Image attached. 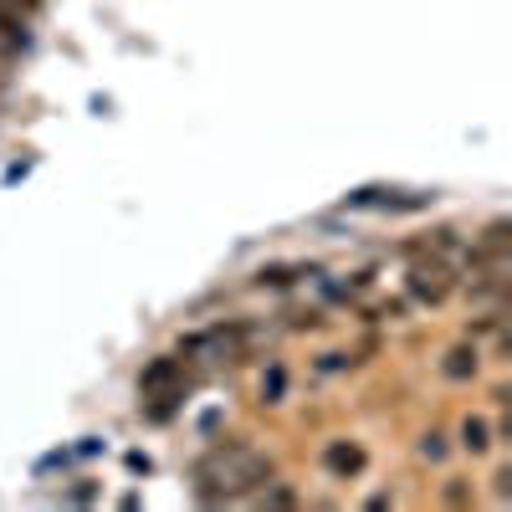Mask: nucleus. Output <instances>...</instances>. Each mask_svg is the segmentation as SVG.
Segmentation results:
<instances>
[{"instance_id": "nucleus-1", "label": "nucleus", "mask_w": 512, "mask_h": 512, "mask_svg": "<svg viewBox=\"0 0 512 512\" xmlns=\"http://www.w3.org/2000/svg\"><path fill=\"white\" fill-rule=\"evenodd\" d=\"M262 482H272V461L251 446H226L216 456L200 461L195 472V492L205 502H236V497H251Z\"/></svg>"}, {"instance_id": "nucleus-2", "label": "nucleus", "mask_w": 512, "mask_h": 512, "mask_svg": "<svg viewBox=\"0 0 512 512\" xmlns=\"http://www.w3.org/2000/svg\"><path fill=\"white\" fill-rule=\"evenodd\" d=\"M139 395L149 400V415L154 420H164L169 415V405H175L180 395H185V364L180 359H154L144 374H139Z\"/></svg>"}, {"instance_id": "nucleus-3", "label": "nucleus", "mask_w": 512, "mask_h": 512, "mask_svg": "<svg viewBox=\"0 0 512 512\" xmlns=\"http://www.w3.org/2000/svg\"><path fill=\"white\" fill-rule=\"evenodd\" d=\"M410 292L420 297V303H446V297H451V272L441 267V262H415L410 267Z\"/></svg>"}, {"instance_id": "nucleus-4", "label": "nucleus", "mask_w": 512, "mask_h": 512, "mask_svg": "<svg viewBox=\"0 0 512 512\" xmlns=\"http://www.w3.org/2000/svg\"><path fill=\"white\" fill-rule=\"evenodd\" d=\"M349 200L369 205V210H420V205H431L436 195H420V190H359Z\"/></svg>"}, {"instance_id": "nucleus-5", "label": "nucleus", "mask_w": 512, "mask_h": 512, "mask_svg": "<svg viewBox=\"0 0 512 512\" xmlns=\"http://www.w3.org/2000/svg\"><path fill=\"white\" fill-rule=\"evenodd\" d=\"M323 466L333 477H359L364 472V446L359 441H328L323 446Z\"/></svg>"}, {"instance_id": "nucleus-6", "label": "nucleus", "mask_w": 512, "mask_h": 512, "mask_svg": "<svg viewBox=\"0 0 512 512\" xmlns=\"http://www.w3.org/2000/svg\"><path fill=\"white\" fill-rule=\"evenodd\" d=\"M461 446L472 451V456H482V451L492 446V431H487V420H482V415H466V425H461Z\"/></svg>"}, {"instance_id": "nucleus-7", "label": "nucleus", "mask_w": 512, "mask_h": 512, "mask_svg": "<svg viewBox=\"0 0 512 512\" xmlns=\"http://www.w3.org/2000/svg\"><path fill=\"white\" fill-rule=\"evenodd\" d=\"M26 26L21 21H11V16H0V57H16V52H26Z\"/></svg>"}, {"instance_id": "nucleus-8", "label": "nucleus", "mask_w": 512, "mask_h": 512, "mask_svg": "<svg viewBox=\"0 0 512 512\" xmlns=\"http://www.w3.org/2000/svg\"><path fill=\"white\" fill-rule=\"evenodd\" d=\"M441 369H446V379H472L477 374V349H451Z\"/></svg>"}, {"instance_id": "nucleus-9", "label": "nucleus", "mask_w": 512, "mask_h": 512, "mask_svg": "<svg viewBox=\"0 0 512 512\" xmlns=\"http://www.w3.org/2000/svg\"><path fill=\"white\" fill-rule=\"evenodd\" d=\"M256 492H262V497H256V502H262V507H292V502H297V497H292L287 487H267V482L256 487Z\"/></svg>"}, {"instance_id": "nucleus-10", "label": "nucleus", "mask_w": 512, "mask_h": 512, "mask_svg": "<svg viewBox=\"0 0 512 512\" xmlns=\"http://www.w3.org/2000/svg\"><path fill=\"white\" fill-rule=\"evenodd\" d=\"M297 272H308V267H262V282H272V287H282V282H292Z\"/></svg>"}, {"instance_id": "nucleus-11", "label": "nucleus", "mask_w": 512, "mask_h": 512, "mask_svg": "<svg viewBox=\"0 0 512 512\" xmlns=\"http://www.w3.org/2000/svg\"><path fill=\"white\" fill-rule=\"evenodd\" d=\"M420 456H431V461H441V456H446V441H441V436L431 431V436L420 441Z\"/></svg>"}, {"instance_id": "nucleus-12", "label": "nucleus", "mask_w": 512, "mask_h": 512, "mask_svg": "<svg viewBox=\"0 0 512 512\" xmlns=\"http://www.w3.org/2000/svg\"><path fill=\"white\" fill-rule=\"evenodd\" d=\"M262 395H267V400H277V395H282V369H272V374H267V384H262Z\"/></svg>"}]
</instances>
